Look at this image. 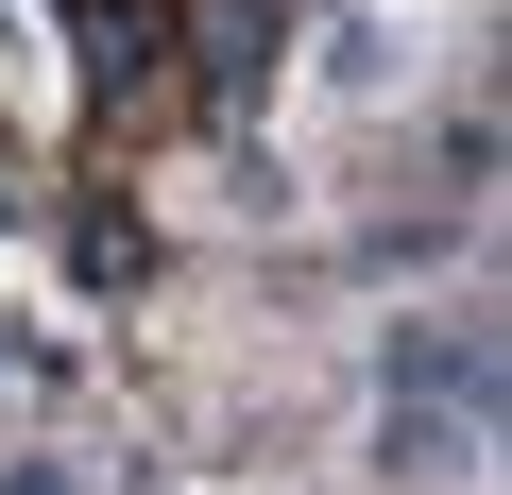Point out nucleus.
<instances>
[{
  "label": "nucleus",
  "mask_w": 512,
  "mask_h": 495,
  "mask_svg": "<svg viewBox=\"0 0 512 495\" xmlns=\"http://www.w3.org/2000/svg\"><path fill=\"white\" fill-rule=\"evenodd\" d=\"M0 495H69V461H0Z\"/></svg>",
  "instance_id": "5"
},
{
  "label": "nucleus",
  "mask_w": 512,
  "mask_h": 495,
  "mask_svg": "<svg viewBox=\"0 0 512 495\" xmlns=\"http://www.w3.org/2000/svg\"><path fill=\"white\" fill-rule=\"evenodd\" d=\"M410 52H393V18H342V52H325V86H393Z\"/></svg>",
  "instance_id": "4"
},
{
  "label": "nucleus",
  "mask_w": 512,
  "mask_h": 495,
  "mask_svg": "<svg viewBox=\"0 0 512 495\" xmlns=\"http://www.w3.org/2000/svg\"><path fill=\"white\" fill-rule=\"evenodd\" d=\"M478 461H495V427H478V410H410V393L376 410V478H393V495H461Z\"/></svg>",
  "instance_id": "2"
},
{
  "label": "nucleus",
  "mask_w": 512,
  "mask_h": 495,
  "mask_svg": "<svg viewBox=\"0 0 512 495\" xmlns=\"http://www.w3.org/2000/svg\"><path fill=\"white\" fill-rule=\"evenodd\" d=\"M188 35H205V103H256L291 52V0H188Z\"/></svg>",
  "instance_id": "3"
},
{
  "label": "nucleus",
  "mask_w": 512,
  "mask_h": 495,
  "mask_svg": "<svg viewBox=\"0 0 512 495\" xmlns=\"http://www.w3.org/2000/svg\"><path fill=\"white\" fill-rule=\"evenodd\" d=\"M376 393H410V410H478V427H495V325H478V308H444V325L410 308V325L376 342Z\"/></svg>",
  "instance_id": "1"
},
{
  "label": "nucleus",
  "mask_w": 512,
  "mask_h": 495,
  "mask_svg": "<svg viewBox=\"0 0 512 495\" xmlns=\"http://www.w3.org/2000/svg\"><path fill=\"white\" fill-rule=\"evenodd\" d=\"M18 205H35V171H18V137H0V222H18Z\"/></svg>",
  "instance_id": "6"
}]
</instances>
